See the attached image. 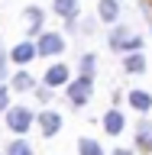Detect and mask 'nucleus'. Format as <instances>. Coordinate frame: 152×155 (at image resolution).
<instances>
[{"label": "nucleus", "mask_w": 152, "mask_h": 155, "mask_svg": "<svg viewBox=\"0 0 152 155\" xmlns=\"http://www.w3.org/2000/svg\"><path fill=\"white\" fill-rule=\"evenodd\" d=\"M42 16H46V13H42L39 7H29V10H26V19H29V32H32V36H36V29L42 26Z\"/></svg>", "instance_id": "obj_16"}, {"label": "nucleus", "mask_w": 152, "mask_h": 155, "mask_svg": "<svg viewBox=\"0 0 152 155\" xmlns=\"http://www.w3.org/2000/svg\"><path fill=\"white\" fill-rule=\"evenodd\" d=\"M36 97L42 100V104H49V84H46V87H39V91H36Z\"/></svg>", "instance_id": "obj_21"}, {"label": "nucleus", "mask_w": 152, "mask_h": 155, "mask_svg": "<svg viewBox=\"0 0 152 155\" xmlns=\"http://www.w3.org/2000/svg\"><path fill=\"white\" fill-rule=\"evenodd\" d=\"M136 145L152 152V123H139L136 126Z\"/></svg>", "instance_id": "obj_10"}, {"label": "nucleus", "mask_w": 152, "mask_h": 155, "mask_svg": "<svg viewBox=\"0 0 152 155\" xmlns=\"http://www.w3.org/2000/svg\"><path fill=\"white\" fill-rule=\"evenodd\" d=\"M36 55H39V45H32V42H19V45L10 52V58H13L16 65H26V61H32Z\"/></svg>", "instance_id": "obj_6"}, {"label": "nucleus", "mask_w": 152, "mask_h": 155, "mask_svg": "<svg viewBox=\"0 0 152 155\" xmlns=\"http://www.w3.org/2000/svg\"><path fill=\"white\" fill-rule=\"evenodd\" d=\"M39 129H42V136H55L58 129H62V116H58L55 110L39 113Z\"/></svg>", "instance_id": "obj_5"}, {"label": "nucleus", "mask_w": 152, "mask_h": 155, "mask_svg": "<svg viewBox=\"0 0 152 155\" xmlns=\"http://www.w3.org/2000/svg\"><path fill=\"white\" fill-rule=\"evenodd\" d=\"M104 129L110 136L123 133V113H120V110H107V113H104Z\"/></svg>", "instance_id": "obj_8"}, {"label": "nucleus", "mask_w": 152, "mask_h": 155, "mask_svg": "<svg viewBox=\"0 0 152 155\" xmlns=\"http://www.w3.org/2000/svg\"><path fill=\"white\" fill-rule=\"evenodd\" d=\"M0 155H7V152H0Z\"/></svg>", "instance_id": "obj_23"}, {"label": "nucleus", "mask_w": 152, "mask_h": 155, "mask_svg": "<svg viewBox=\"0 0 152 155\" xmlns=\"http://www.w3.org/2000/svg\"><path fill=\"white\" fill-rule=\"evenodd\" d=\"M113 155H133V152H130V149H117Z\"/></svg>", "instance_id": "obj_22"}, {"label": "nucleus", "mask_w": 152, "mask_h": 155, "mask_svg": "<svg viewBox=\"0 0 152 155\" xmlns=\"http://www.w3.org/2000/svg\"><path fill=\"white\" fill-rule=\"evenodd\" d=\"M10 110V94H7V87L0 84V113H7Z\"/></svg>", "instance_id": "obj_19"}, {"label": "nucleus", "mask_w": 152, "mask_h": 155, "mask_svg": "<svg viewBox=\"0 0 152 155\" xmlns=\"http://www.w3.org/2000/svg\"><path fill=\"white\" fill-rule=\"evenodd\" d=\"M13 87H16V91H32V87H36V78L29 74V71H16V74H13Z\"/></svg>", "instance_id": "obj_13"}, {"label": "nucleus", "mask_w": 152, "mask_h": 155, "mask_svg": "<svg viewBox=\"0 0 152 155\" xmlns=\"http://www.w3.org/2000/svg\"><path fill=\"white\" fill-rule=\"evenodd\" d=\"M49 87H62V84H68V68L65 65H52L46 71V78H42Z\"/></svg>", "instance_id": "obj_7"}, {"label": "nucleus", "mask_w": 152, "mask_h": 155, "mask_svg": "<svg viewBox=\"0 0 152 155\" xmlns=\"http://www.w3.org/2000/svg\"><path fill=\"white\" fill-rule=\"evenodd\" d=\"M117 16H120V3L117 0H100V19L104 23H113Z\"/></svg>", "instance_id": "obj_12"}, {"label": "nucleus", "mask_w": 152, "mask_h": 155, "mask_svg": "<svg viewBox=\"0 0 152 155\" xmlns=\"http://www.w3.org/2000/svg\"><path fill=\"white\" fill-rule=\"evenodd\" d=\"M29 126H32V113H29L26 107H13V110H7V129H13V133H26Z\"/></svg>", "instance_id": "obj_3"}, {"label": "nucleus", "mask_w": 152, "mask_h": 155, "mask_svg": "<svg viewBox=\"0 0 152 155\" xmlns=\"http://www.w3.org/2000/svg\"><path fill=\"white\" fill-rule=\"evenodd\" d=\"M130 104H133V110H139V113H146L152 107V97L146 94V91H130Z\"/></svg>", "instance_id": "obj_11"}, {"label": "nucleus", "mask_w": 152, "mask_h": 155, "mask_svg": "<svg viewBox=\"0 0 152 155\" xmlns=\"http://www.w3.org/2000/svg\"><path fill=\"white\" fill-rule=\"evenodd\" d=\"M52 7H55V13L62 19H71V23L78 19V0H55Z\"/></svg>", "instance_id": "obj_9"}, {"label": "nucleus", "mask_w": 152, "mask_h": 155, "mask_svg": "<svg viewBox=\"0 0 152 155\" xmlns=\"http://www.w3.org/2000/svg\"><path fill=\"white\" fill-rule=\"evenodd\" d=\"M78 155H104V149H100V142H94V139H81L78 142Z\"/></svg>", "instance_id": "obj_14"}, {"label": "nucleus", "mask_w": 152, "mask_h": 155, "mask_svg": "<svg viewBox=\"0 0 152 155\" xmlns=\"http://www.w3.org/2000/svg\"><path fill=\"white\" fill-rule=\"evenodd\" d=\"M0 78H7V52H3V45H0Z\"/></svg>", "instance_id": "obj_20"}, {"label": "nucleus", "mask_w": 152, "mask_h": 155, "mask_svg": "<svg viewBox=\"0 0 152 155\" xmlns=\"http://www.w3.org/2000/svg\"><path fill=\"white\" fill-rule=\"evenodd\" d=\"M91 91H94L91 74H81L78 81H71V84H68V100H71L75 107H84L87 100H91Z\"/></svg>", "instance_id": "obj_2"}, {"label": "nucleus", "mask_w": 152, "mask_h": 155, "mask_svg": "<svg viewBox=\"0 0 152 155\" xmlns=\"http://www.w3.org/2000/svg\"><path fill=\"white\" fill-rule=\"evenodd\" d=\"M110 48H113V52H139V48H143V36L130 32L126 26H117L113 32H110Z\"/></svg>", "instance_id": "obj_1"}, {"label": "nucleus", "mask_w": 152, "mask_h": 155, "mask_svg": "<svg viewBox=\"0 0 152 155\" xmlns=\"http://www.w3.org/2000/svg\"><path fill=\"white\" fill-rule=\"evenodd\" d=\"M81 74H94V55H84V58H81Z\"/></svg>", "instance_id": "obj_18"}, {"label": "nucleus", "mask_w": 152, "mask_h": 155, "mask_svg": "<svg viewBox=\"0 0 152 155\" xmlns=\"http://www.w3.org/2000/svg\"><path fill=\"white\" fill-rule=\"evenodd\" d=\"M126 71H146V58H143V52H130L126 55Z\"/></svg>", "instance_id": "obj_15"}, {"label": "nucleus", "mask_w": 152, "mask_h": 155, "mask_svg": "<svg viewBox=\"0 0 152 155\" xmlns=\"http://www.w3.org/2000/svg\"><path fill=\"white\" fill-rule=\"evenodd\" d=\"M7 155H32V149H29V142H23V139H16V142H10Z\"/></svg>", "instance_id": "obj_17"}, {"label": "nucleus", "mask_w": 152, "mask_h": 155, "mask_svg": "<svg viewBox=\"0 0 152 155\" xmlns=\"http://www.w3.org/2000/svg\"><path fill=\"white\" fill-rule=\"evenodd\" d=\"M65 52V39L58 32H42L39 36V55H62Z\"/></svg>", "instance_id": "obj_4"}]
</instances>
